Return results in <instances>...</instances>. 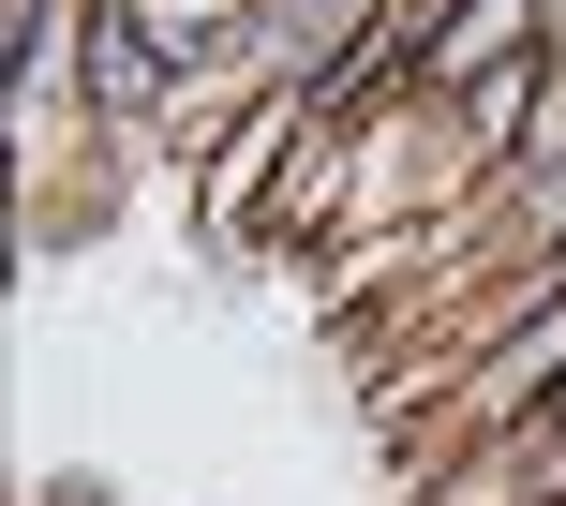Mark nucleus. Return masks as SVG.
<instances>
[{"instance_id": "1", "label": "nucleus", "mask_w": 566, "mask_h": 506, "mask_svg": "<svg viewBox=\"0 0 566 506\" xmlns=\"http://www.w3.org/2000/svg\"><path fill=\"white\" fill-rule=\"evenodd\" d=\"M195 75H165V45H149V0H90V105H119V119H149V105H179Z\"/></svg>"}]
</instances>
